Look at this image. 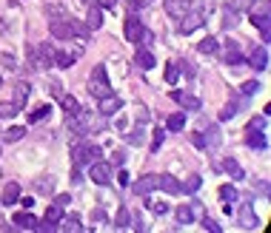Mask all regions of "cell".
Returning a JSON list of instances; mask_svg holds the SVG:
<instances>
[{
	"label": "cell",
	"mask_w": 271,
	"mask_h": 233,
	"mask_svg": "<svg viewBox=\"0 0 271 233\" xmlns=\"http://www.w3.org/2000/svg\"><path fill=\"white\" fill-rule=\"evenodd\" d=\"M71 159L77 168H88V165L100 159V145H92V142H74L71 145Z\"/></svg>",
	"instance_id": "obj_1"
},
{
	"label": "cell",
	"mask_w": 271,
	"mask_h": 233,
	"mask_svg": "<svg viewBox=\"0 0 271 233\" xmlns=\"http://www.w3.org/2000/svg\"><path fill=\"white\" fill-rule=\"evenodd\" d=\"M69 128L74 131V134H88V131L100 128V122H95V114L92 111H83V108H80L77 114L69 117Z\"/></svg>",
	"instance_id": "obj_2"
},
{
	"label": "cell",
	"mask_w": 271,
	"mask_h": 233,
	"mask_svg": "<svg viewBox=\"0 0 271 233\" xmlns=\"http://www.w3.org/2000/svg\"><path fill=\"white\" fill-rule=\"evenodd\" d=\"M88 91H92V97H97V100L106 94H112V86H109V77H106L103 66H95L92 77H88Z\"/></svg>",
	"instance_id": "obj_3"
},
{
	"label": "cell",
	"mask_w": 271,
	"mask_h": 233,
	"mask_svg": "<svg viewBox=\"0 0 271 233\" xmlns=\"http://www.w3.org/2000/svg\"><path fill=\"white\" fill-rule=\"evenodd\" d=\"M251 23L260 29L262 40L268 43V37H271V9H268V3H262L260 9L254 6V9H251Z\"/></svg>",
	"instance_id": "obj_4"
},
{
	"label": "cell",
	"mask_w": 271,
	"mask_h": 233,
	"mask_svg": "<svg viewBox=\"0 0 271 233\" xmlns=\"http://www.w3.org/2000/svg\"><path fill=\"white\" fill-rule=\"evenodd\" d=\"M29 60H32L35 69H49V66L54 63V49L49 43L35 46V49H29Z\"/></svg>",
	"instance_id": "obj_5"
},
{
	"label": "cell",
	"mask_w": 271,
	"mask_h": 233,
	"mask_svg": "<svg viewBox=\"0 0 271 233\" xmlns=\"http://www.w3.org/2000/svg\"><path fill=\"white\" fill-rule=\"evenodd\" d=\"M123 35H126V40H129V43H149V32L143 29V23L137 18H129V20H126V32H123Z\"/></svg>",
	"instance_id": "obj_6"
},
{
	"label": "cell",
	"mask_w": 271,
	"mask_h": 233,
	"mask_svg": "<svg viewBox=\"0 0 271 233\" xmlns=\"http://www.w3.org/2000/svg\"><path fill=\"white\" fill-rule=\"evenodd\" d=\"M88 176H92V182H97V185H109V182H112V165L103 162V159H95V162L88 165Z\"/></svg>",
	"instance_id": "obj_7"
},
{
	"label": "cell",
	"mask_w": 271,
	"mask_h": 233,
	"mask_svg": "<svg viewBox=\"0 0 271 233\" xmlns=\"http://www.w3.org/2000/svg\"><path fill=\"white\" fill-rule=\"evenodd\" d=\"M203 23H206V15L203 12H186L183 18H180V35H192V32H197V29H203Z\"/></svg>",
	"instance_id": "obj_8"
},
{
	"label": "cell",
	"mask_w": 271,
	"mask_h": 233,
	"mask_svg": "<svg viewBox=\"0 0 271 233\" xmlns=\"http://www.w3.org/2000/svg\"><path fill=\"white\" fill-rule=\"evenodd\" d=\"M160 188V176L157 173H146V176H140V179L134 182V193L137 196H146V193H151V190H157Z\"/></svg>",
	"instance_id": "obj_9"
},
{
	"label": "cell",
	"mask_w": 271,
	"mask_h": 233,
	"mask_svg": "<svg viewBox=\"0 0 271 233\" xmlns=\"http://www.w3.org/2000/svg\"><path fill=\"white\" fill-rule=\"evenodd\" d=\"M97 108H100V114H103V117H112V114H117L123 108V100L117 94H106V97H100V103H97Z\"/></svg>",
	"instance_id": "obj_10"
},
{
	"label": "cell",
	"mask_w": 271,
	"mask_h": 233,
	"mask_svg": "<svg viewBox=\"0 0 271 233\" xmlns=\"http://www.w3.org/2000/svg\"><path fill=\"white\" fill-rule=\"evenodd\" d=\"M248 66L257 71H265L268 69V49L262 46V49H254L251 54H248Z\"/></svg>",
	"instance_id": "obj_11"
},
{
	"label": "cell",
	"mask_w": 271,
	"mask_h": 233,
	"mask_svg": "<svg viewBox=\"0 0 271 233\" xmlns=\"http://www.w3.org/2000/svg\"><path fill=\"white\" fill-rule=\"evenodd\" d=\"M248 148H254V151H265L268 148V137H265V131H257V128H248Z\"/></svg>",
	"instance_id": "obj_12"
},
{
	"label": "cell",
	"mask_w": 271,
	"mask_h": 233,
	"mask_svg": "<svg viewBox=\"0 0 271 233\" xmlns=\"http://www.w3.org/2000/svg\"><path fill=\"white\" fill-rule=\"evenodd\" d=\"M237 222L243 224L245 230H254V227H257V216H254V207L248 205V202L240 207V213H237Z\"/></svg>",
	"instance_id": "obj_13"
},
{
	"label": "cell",
	"mask_w": 271,
	"mask_h": 233,
	"mask_svg": "<svg viewBox=\"0 0 271 233\" xmlns=\"http://www.w3.org/2000/svg\"><path fill=\"white\" fill-rule=\"evenodd\" d=\"M52 35L57 37V40H69V37H74V32H71V23L69 20H52Z\"/></svg>",
	"instance_id": "obj_14"
},
{
	"label": "cell",
	"mask_w": 271,
	"mask_h": 233,
	"mask_svg": "<svg viewBox=\"0 0 271 233\" xmlns=\"http://www.w3.org/2000/svg\"><path fill=\"white\" fill-rule=\"evenodd\" d=\"M15 227H26V230H35L37 227V219H35V213H29V207L26 210H20V213H15Z\"/></svg>",
	"instance_id": "obj_15"
},
{
	"label": "cell",
	"mask_w": 271,
	"mask_h": 233,
	"mask_svg": "<svg viewBox=\"0 0 271 233\" xmlns=\"http://www.w3.org/2000/svg\"><path fill=\"white\" fill-rule=\"evenodd\" d=\"M174 219L180 224H192L194 219H197V207H192V205H180V207H174Z\"/></svg>",
	"instance_id": "obj_16"
},
{
	"label": "cell",
	"mask_w": 271,
	"mask_h": 233,
	"mask_svg": "<svg viewBox=\"0 0 271 233\" xmlns=\"http://www.w3.org/2000/svg\"><path fill=\"white\" fill-rule=\"evenodd\" d=\"M171 100H177V103L183 105V108H189V111H197V108H200V100L192 94H183V91H171Z\"/></svg>",
	"instance_id": "obj_17"
},
{
	"label": "cell",
	"mask_w": 271,
	"mask_h": 233,
	"mask_svg": "<svg viewBox=\"0 0 271 233\" xmlns=\"http://www.w3.org/2000/svg\"><path fill=\"white\" fill-rule=\"evenodd\" d=\"M223 60H226L228 66H240V63H243V54H240V49H237L234 40H228V43H226V54H223Z\"/></svg>",
	"instance_id": "obj_18"
},
{
	"label": "cell",
	"mask_w": 271,
	"mask_h": 233,
	"mask_svg": "<svg viewBox=\"0 0 271 233\" xmlns=\"http://www.w3.org/2000/svg\"><path fill=\"white\" fill-rule=\"evenodd\" d=\"M220 171H226V173H228V176H231L234 182H240V179L245 176V171L240 168V162H237V159H226V162L220 165Z\"/></svg>",
	"instance_id": "obj_19"
},
{
	"label": "cell",
	"mask_w": 271,
	"mask_h": 233,
	"mask_svg": "<svg viewBox=\"0 0 271 233\" xmlns=\"http://www.w3.org/2000/svg\"><path fill=\"white\" fill-rule=\"evenodd\" d=\"M29 94H32V86H29L26 80H20L18 86H15V105H18V108H23V105H26V100H29Z\"/></svg>",
	"instance_id": "obj_20"
},
{
	"label": "cell",
	"mask_w": 271,
	"mask_h": 233,
	"mask_svg": "<svg viewBox=\"0 0 271 233\" xmlns=\"http://www.w3.org/2000/svg\"><path fill=\"white\" fill-rule=\"evenodd\" d=\"M203 139H206V148H211V151H217L220 142H223V134H220V125H211L206 134H203Z\"/></svg>",
	"instance_id": "obj_21"
},
{
	"label": "cell",
	"mask_w": 271,
	"mask_h": 233,
	"mask_svg": "<svg viewBox=\"0 0 271 233\" xmlns=\"http://www.w3.org/2000/svg\"><path fill=\"white\" fill-rule=\"evenodd\" d=\"M160 188L166 190V193H183V185H180L171 173H163V176H160Z\"/></svg>",
	"instance_id": "obj_22"
},
{
	"label": "cell",
	"mask_w": 271,
	"mask_h": 233,
	"mask_svg": "<svg viewBox=\"0 0 271 233\" xmlns=\"http://www.w3.org/2000/svg\"><path fill=\"white\" fill-rule=\"evenodd\" d=\"M20 199V185L18 182H9L6 188H3V205H15Z\"/></svg>",
	"instance_id": "obj_23"
},
{
	"label": "cell",
	"mask_w": 271,
	"mask_h": 233,
	"mask_svg": "<svg viewBox=\"0 0 271 233\" xmlns=\"http://www.w3.org/2000/svg\"><path fill=\"white\" fill-rule=\"evenodd\" d=\"M86 26L92 29V32H97V29L103 26V9H100V6H92V9H88V20H86Z\"/></svg>",
	"instance_id": "obj_24"
},
{
	"label": "cell",
	"mask_w": 271,
	"mask_h": 233,
	"mask_svg": "<svg viewBox=\"0 0 271 233\" xmlns=\"http://www.w3.org/2000/svg\"><path fill=\"white\" fill-rule=\"evenodd\" d=\"M134 63H137V66H140V69H154V54L149 52V49H140V52L134 54Z\"/></svg>",
	"instance_id": "obj_25"
},
{
	"label": "cell",
	"mask_w": 271,
	"mask_h": 233,
	"mask_svg": "<svg viewBox=\"0 0 271 233\" xmlns=\"http://www.w3.org/2000/svg\"><path fill=\"white\" fill-rule=\"evenodd\" d=\"M80 54L77 52H54V63L60 66V69H69V66H74V60H77Z\"/></svg>",
	"instance_id": "obj_26"
},
{
	"label": "cell",
	"mask_w": 271,
	"mask_h": 233,
	"mask_svg": "<svg viewBox=\"0 0 271 233\" xmlns=\"http://www.w3.org/2000/svg\"><path fill=\"white\" fill-rule=\"evenodd\" d=\"M166 12L171 15V18H183L186 12H189V3H180V0H166Z\"/></svg>",
	"instance_id": "obj_27"
},
{
	"label": "cell",
	"mask_w": 271,
	"mask_h": 233,
	"mask_svg": "<svg viewBox=\"0 0 271 233\" xmlns=\"http://www.w3.org/2000/svg\"><path fill=\"white\" fill-rule=\"evenodd\" d=\"M57 100H60V105H63V111H66V117H71V114H77V111H80V103H77V100H74L71 94H60Z\"/></svg>",
	"instance_id": "obj_28"
},
{
	"label": "cell",
	"mask_w": 271,
	"mask_h": 233,
	"mask_svg": "<svg viewBox=\"0 0 271 233\" xmlns=\"http://www.w3.org/2000/svg\"><path fill=\"white\" fill-rule=\"evenodd\" d=\"M57 227H60V230H74V233H77V230H83V224H80V219H77V216H66V213H63V219H60V222H57Z\"/></svg>",
	"instance_id": "obj_29"
},
{
	"label": "cell",
	"mask_w": 271,
	"mask_h": 233,
	"mask_svg": "<svg viewBox=\"0 0 271 233\" xmlns=\"http://www.w3.org/2000/svg\"><path fill=\"white\" fill-rule=\"evenodd\" d=\"M197 52H200V54H217L220 52V43L214 40V37H206V40H200Z\"/></svg>",
	"instance_id": "obj_30"
},
{
	"label": "cell",
	"mask_w": 271,
	"mask_h": 233,
	"mask_svg": "<svg viewBox=\"0 0 271 233\" xmlns=\"http://www.w3.org/2000/svg\"><path fill=\"white\" fill-rule=\"evenodd\" d=\"M35 190H37V193H52V190H54V179H52V176H40V179H35Z\"/></svg>",
	"instance_id": "obj_31"
},
{
	"label": "cell",
	"mask_w": 271,
	"mask_h": 233,
	"mask_svg": "<svg viewBox=\"0 0 271 233\" xmlns=\"http://www.w3.org/2000/svg\"><path fill=\"white\" fill-rule=\"evenodd\" d=\"M183 125H186L183 114H171V117H166V128L168 131H183Z\"/></svg>",
	"instance_id": "obj_32"
},
{
	"label": "cell",
	"mask_w": 271,
	"mask_h": 233,
	"mask_svg": "<svg viewBox=\"0 0 271 233\" xmlns=\"http://www.w3.org/2000/svg\"><path fill=\"white\" fill-rule=\"evenodd\" d=\"M18 111H20V108L15 103H0V120H12Z\"/></svg>",
	"instance_id": "obj_33"
},
{
	"label": "cell",
	"mask_w": 271,
	"mask_h": 233,
	"mask_svg": "<svg viewBox=\"0 0 271 233\" xmlns=\"http://www.w3.org/2000/svg\"><path fill=\"white\" fill-rule=\"evenodd\" d=\"M240 108H243V103H234V100H231V103H228L226 108L220 111V120H231V117H234V114L240 111Z\"/></svg>",
	"instance_id": "obj_34"
},
{
	"label": "cell",
	"mask_w": 271,
	"mask_h": 233,
	"mask_svg": "<svg viewBox=\"0 0 271 233\" xmlns=\"http://www.w3.org/2000/svg\"><path fill=\"white\" fill-rule=\"evenodd\" d=\"M52 114V105H40V108H35V111L29 114V122H40L43 117H49Z\"/></svg>",
	"instance_id": "obj_35"
},
{
	"label": "cell",
	"mask_w": 271,
	"mask_h": 233,
	"mask_svg": "<svg viewBox=\"0 0 271 233\" xmlns=\"http://www.w3.org/2000/svg\"><path fill=\"white\" fill-rule=\"evenodd\" d=\"M71 23V32H74V35L77 37H83V40H88V35H92V29L86 26V23H77V20H69Z\"/></svg>",
	"instance_id": "obj_36"
},
{
	"label": "cell",
	"mask_w": 271,
	"mask_h": 233,
	"mask_svg": "<svg viewBox=\"0 0 271 233\" xmlns=\"http://www.w3.org/2000/svg\"><path fill=\"white\" fill-rule=\"evenodd\" d=\"M23 137H26V128H23V125H15V128L6 131V142H18V139H23Z\"/></svg>",
	"instance_id": "obj_37"
},
{
	"label": "cell",
	"mask_w": 271,
	"mask_h": 233,
	"mask_svg": "<svg viewBox=\"0 0 271 233\" xmlns=\"http://www.w3.org/2000/svg\"><path fill=\"white\" fill-rule=\"evenodd\" d=\"M149 210L151 213H157V216H163V213H168L171 207H168L166 202H160V199H149Z\"/></svg>",
	"instance_id": "obj_38"
},
{
	"label": "cell",
	"mask_w": 271,
	"mask_h": 233,
	"mask_svg": "<svg viewBox=\"0 0 271 233\" xmlns=\"http://www.w3.org/2000/svg\"><path fill=\"white\" fill-rule=\"evenodd\" d=\"M257 6V0H231V9L234 12H251Z\"/></svg>",
	"instance_id": "obj_39"
},
{
	"label": "cell",
	"mask_w": 271,
	"mask_h": 233,
	"mask_svg": "<svg viewBox=\"0 0 271 233\" xmlns=\"http://www.w3.org/2000/svg\"><path fill=\"white\" fill-rule=\"evenodd\" d=\"M197 188H200V176H197V173H192V176L183 182V193H194Z\"/></svg>",
	"instance_id": "obj_40"
},
{
	"label": "cell",
	"mask_w": 271,
	"mask_h": 233,
	"mask_svg": "<svg viewBox=\"0 0 271 233\" xmlns=\"http://www.w3.org/2000/svg\"><path fill=\"white\" fill-rule=\"evenodd\" d=\"M177 80H180V71H177V63H168V66H166V83H168V86H174Z\"/></svg>",
	"instance_id": "obj_41"
},
{
	"label": "cell",
	"mask_w": 271,
	"mask_h": 233,
	"mask_svg": "<svg viewBox=\"0 0 271 233\" xmlns=\"http://www.w3.org/2000/svg\"><path fill=\"white\" fill-rule=\"evenodd\" d=\"M114 224H117V227H126V224H131V213L126 210V207H120V210H117V216H114Z\"/></svg>",
	"instance_id": "obj_42"
},
{
	"label": "cell",
	"mask_w": 271,
	"mask_h": 233,
	"mask_svg": "<svg viewBox=\"0 0 271 233\" xmlns=\"http://www.w3.org/2000/svg\"><path fill=\"white\" fill-rule=\"evenodd\" d=\"M163 139H166V128H157L154 137H151V151H160V148H163Z\"/></svg>",
	"instance_id": "obj_43"
},
{
	"label": "cell",
	"mask_w": 271,
	"mask_h": 233,
	"mask_svg": "<svg viewBox=\"0 0 271 233\" xmlns=\"http://www.w3.org/2000/svg\"><path fill=\"white\" fill-rule=\"evenodd\" d=\"M220 196H223V202H231V199H237V188L234 185H223V188H220Z\"/></svg>",
	"instance_id": "obj_44"
},
{
	"label": "cell",
	"mask_w": 271,
	"mask_h": 233,
	"mask_svg": "<svg viewBox=\"0 0 271 233\" xmlns=\"http://www.w3.org/2000/svg\"><path fill=\"white\" fill-rule=\"evenodd\" d=\"M257 88H260V83H257V80H248V83H243V86H240V91L248 97V94H257Z\"/></svg>",
	"instance_id": "obj_45"
},
{
	"label": "cell",
	"mask_w": 271,
	"mask_h": 233,
	"mask_svg": "<svg viewBox=\"0 0 271 233\" xmlns=\"http://www.w3.org/2000/svg\"><path fill=\"white\" fill-rule=\"evenodd\" d=\"M231 23L237 26V12L231 9V6H228V9H226V23H223V26H226V29H231Z\"/></svg>",
	"instance_id": "obj_46"
},
{
	"label": "cell",
	"mask_w": 271,
	"mask_h": 233,
	"mask_svg": "<svg viewBox=\"0 0 271 233\" xmlns=\"http://www.w3.org/2000/svg\"><path fill=\"white\" fill-rule=\"evenodd\" d=\"M203 227H206V230H211V233H220V224L214 222V219H209V216H203Z\"/></svg>",
	"instance_id": "obj_47"
},
{
	"label": "cell",
	"mask_w": 271,
	"mask_h": 233,
	"mask_svg": "<svg viewBox=\"0 0 271 233\" xmlns=\"http://www.w3.org/2000/svg\"><path fill=\"white\" fill-rule=\"evenodd\" d=\"M192 142H194V148L206 151V139H203V134H192Z\"/></svg>",
	"instance_id": "obj_48"
},
{
	"label": "cell",
	"mask_w": 271,
	"mask_h": 233,
	"mask_svg": "<svg viewBox=\"0 0 271 233\" xmlns=\"http://www.w3.org/2000/svg\"><path fill=\"white\" fill-rule=\"evenodd\" d=\"M248 128H257V131H265V117H260V120H251V122H248Z\"/></svg>",
	"instance_id": "obj_49"
},
{
	"label": "cell",
	"mask_w": 271,
	"mask_h": 233,
	"mask_svg": "<svg viewBox=\"0 0 271 233\" xmlns=\"http://www.w3.org/2000/svg\"><path fill=\"white\" fill-rule=\"evenodd\" d=\"M146 6V0H129V12H140Z\"/></svg>",
	"instance_id": "obj_50"
},
{
	"label": "cell",
	"mask_w": 271,
	"mask_h": 233,
	"mask_svg": "<svg viewBox=\"0 0 271 233\" xmlns=\"http://www.w3.org/2000/svg\"><path fill=\"white\" fill-rule=\"evenodd\" d=\"M97 6H100V9H114L117 0H97Z\"/></svg>",
	"instance_id": "obj_51"
},
{
	"label": "cell",
	"mask_w": 271,
	"mask_h": 233,
	"mask_svg": "<svg viewBox=\"0 0 271 233\" xmlns=\"http://www.w3.org/2000/svg\"><path fill=\"white\" fill-rule=\"evenodd\" d=\"M112 162H114V165H123V162H126V154H123V151H114Z\"/></svg>",
	"instance_id": "obj_52"
},
{
	"label": "cell",
	"mask_w": 271,
	"mask_h": 233,
	"mask_svg": "<svg viewBox=\"0 0 271 233\" xmlns=\"http://www.w3.org/2000/svg\"><path fill=\"white\" fill-rule=\"evenodd\" d=\"M49 91H52L54 97H60L63 91H60V83H57V80H52V86H49Z\"/></svg>",
	"instance_id": "obj_53"
},
{
	"label": "cell",
	"mask_w": 271,
	"mask_h": 233,
	"mask_svg": "<svg viewBox=\"0 0 271 233\" xmlns=\"http://www.w3.org/2000/svg\"><path fill=\"white\" fill-rule=\"evenodd\" d=\"M69 202H71V196H69V193H60V196H57V205H60V207H66Z\"/></svg>",
	"instance_id": "obj_54"
},
{
	"label": "cell",
	"mask_w": 271,
	"mask_h": 233,
	"mask_svg": "<svg viewBox=\"0 0 271 233\" xmlns=\"http://www.w3.org/2000/svg\"><path fill=\"white\" fill-rule=\"evenodd\" d=\"M3 63H6V69H15V57L12 54H3Z\"/></svg>",
	"instance_id": "obj_55"
},
{
	"label": "cell",
	"mask_w": 271,
	"mask_h": 233,
	"mask_svg": "<svg viewBox=\"0 0 271 233\" xmlns=\"http://www.w3.org/2000/svg\"><path fill=\"white\" fill-rule=\"evenodd\" d=\"M180 66H183V71L189 74V77H194V66H192V63H180Z\"/></svg>",
	"instance_id": "obj_56"
},
{
	"label": "cell",
	"mask_w": 271,
	"mask_h": 233,
	"mask_svg": "<svg viewBox=\"0 0 271 233\" xmlns=\"http://www.w3.org/2000/svg\"><path fill=\"white\" fill-rule=\"evenodd\" d=\"M129 142L131 145H140V134H129Z\"/></svg>",
	"instance_id": "obj_57"
},
{
	"label": "cell",
	"mask_w": 271,
	"mask_h": 233,
	"mask_svg": "<svg viewBox=\"0 0 271 233\" xmlns=\"http://www.w3.org/2000/svg\"><path fill=\"white\" fill-rule=\"evenodd\" d=\"M117 179H120V185H129V173L120 171V176H117Z\"/></svg>",
	"instance_id": "obj_58"
},
{
	"label": "cell",
	"mask_w": 271,
	"mask_h": 233,
	"mask_svg": "<svg viewBox=\"0 0 271 233\" xmlns=\"http://www.w3.org/2000/svg\"><path fill=\"white\" fill-rule=\"evenodd\" d=\"M20 202H23V207H32V205H35V199H32V196H23Z\"/></svg>",
	"instance_id": "obj_59"
},
{
	"label": "cell",
	"mask_w": 271,
	"mask_h": 233,
	"mask_svg": "<svg viewBox=\"0 0 271 233\" xmlns=\"http://www.w3.org/2000/svg\"><path fill=\"white\" fill-rule=\"evenodd\" d=\"M180 3H192V0H180Z\"/></svg>",
	"instance_id": "obj_60"
},
{
	"label": "cell",
	"mask_w": 271,
	"mask_h": 233,
	"mask_svg": "<svg viewBox=\"0 0 271 233\" xmlns=\"http://www.w3.org/2000/svg\"><path fill=\"white\" fill-rule=\"evenodd\" d=\"M0 86H3V77H0Z\"/></svg>",
	"instance_id": "obj_61"
}]
</instances>
